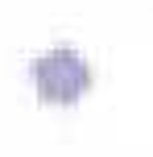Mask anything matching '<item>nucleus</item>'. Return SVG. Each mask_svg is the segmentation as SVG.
I'll return each instance as SVG.
<instances>
[{
  "instance_id": "obj_1",
  "label": "nucleus",
  "mask_w": 153,
  "mask_h": 157,
  "mask_svg": "<svg viewBox=\"0 0 153 157\" xmlns=\"http://www.w3.org/2000/svg\"><path fill=\"white\" fill-rule=\"evenodd\" d=\"M29 83L41 103L54 108H75L83 95L91 91V66L79 50H46L29 62Z\"/></svg>"
}]
</instances>
